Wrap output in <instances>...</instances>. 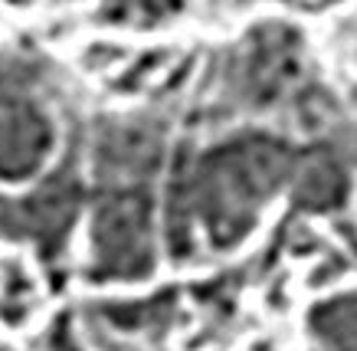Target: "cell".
Returning a JSON list of instances; mask_svg holds the SVG:
<instances>
[{"instance_id": "6da1fadb", "label": "cell", "mask_w": 357, "mask_h": 351, "mask_svg": "<svg viewBox=\"0 0 357 351\" xmlns=\"http://www.w3.org/2000/svg\"><path fill=\"white\" fill-rule=\"evenodd\" d=\"M295 148L266 132H239L200 154H177L167 191V250L174 260L194 253L197 230L213 250L246 237L282 187H289Z\"/></svg>"}, {"instance_id": "7a4b0ae2", "label": "cell", "mask_w": 357, "mask_h": 351, "mask_svg": "<svg viewBox=\"0 0 357 351\" xmlns=\"http://www.w3.org/2000/svg\"><path fill=\"white\" fill-rule=\"evenodd\" d=\"M154 269L151 184L98 187L89 223L92 279H141Z\"/></svg>"}, {"instance_id": "3957f363", "label": "cell", "mask_w": 357, "mask_h": 351, "mask_svg": "<svg viewBox=\"0 0 357 351\" xmlns=\"http://www.w3.org/2000/svg\"><path fill=\"white\" fill-rule=\"evenodd\" d=\"M82 181L73 167H63L43 181L30 197L0 200V237L30 240L43 260H59L69 230L82 210Z\"/></svg>"}, {"instance_id": "277c9868", "label": "cell", "mask_w": 357, "mask_h": 351, "mask_svg": "<svg viewBox=\"0 0 357 351\" xmlns=\"http://www.w3.org/2000/svg\"><path fill=\"white\" fill-rule=\"evenodd\" d=\"M298 36L282 27H259L236 43V56L227 69V96L243 109L269 105L298 73Z\"/></svg>"}, {"instance_id": "5b68a950", "label": "cell", "mask_w": 357, "mask_h": 351, "mask_svg": "<svg viewBox=\"0 0 357 351\" xmlns=\"http://www.w3.org/2000/svg\"><path fill=\"white\" fill-rule=\"evenodd\" d=\"M56 148V125L43 102L20 82L0 79V181H26L43 171Z\"/></svg>"}, {"instance_id": "8992f818", "label": "cell", "mask_w": 357, "mask_h": 351, "mask_svg": "<svg viewBox=\"0 0 357 351\" xmlns=\"http://www.w3.org/2000/svg\"><path fill=\"white\" fill-rule=\"evenodd\" d=\"M98 187L154 184L164 165V121L154 115H125L98 128L92 144Z\"/></svg>"}, {"instance_id": "52a82bcc", "label": "cell", "mask_w": 357, "mask_h": 351, "mask_svg": "<svg viewBox=\"0 0 357 351\" xmlns=\"http://www.w3.org/2000/svg\"><path fill=\"white\" fill-rule=\"evenodd\" d=\"M347 158L337 144H314L305 154H295L292 177H289V191H292L295 204L312 214H328L344 204L347 197Z\"/></svg>"}, {"instance_id": "ba28073f", "label": "cell", "mask_w": 357, "mask_h": 351, "mask_svg": "<svg viewBox=\"0 0 357 351\" xmlns=\"http://www.w3.org/2000/svg\"><path fill=\"white\" fill-rule=\"evenodd\" d=\"M0 351H3V348H0Z\"/></svg>"}]
</instances>
